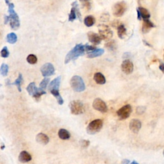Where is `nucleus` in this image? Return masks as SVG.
I'll return each instance as SVG.
<instances>
[{
    "instance_id": "44",
    "label": "nucleus",
    "mask_w": 164,
    "mask_h": 164,
    "mask_svg": "<svg viewBox=\"0 0 164 164\" xmlns=\"http://www.w3.org/2000/svg\"><path fill=\"white\" fill-rule=\"evenodd\" d=\"M130 164H139V163H137L136 161H135V160H134V161H133Z\"/></svg>"
},
{
    "instance_id": "28",
    "label": "nucleus",
    "mask_w": 164,
    "mask_h": 164,
    "mask_svg": "<svg viewBox=\"0 0 164 164\" xmlns=\"http://www.w3.org/2000/svg\"><path fill=\"white\" fill-rule=\"evenodd\" d=\"M105 47L110 51H115L117 49L116 43H115L114 40L108 41V42L105 44Z\"/></svg>"
},
{
    "instance_id": "8",
    "label": "nucleus",
    "mask_w": 164,
    "mask_h": 164,
    "mask_svg": "<svg viewBox=\"0 0 164 164\" xmlns=\"http://www.w3.org/2000/svg\"><path fill=\"white\" fill-rule=\"evenodd\" d=\"M99 35L103 40H109L113 36V32L111 29L105 24H101L98 27Z\"/></svg>"
},
{
    "instance_id": "13",
    "label": "nucleus",
    "mask_w": 164,
    "mask_h": 164,
    "mask_svg": "<svg viewBox=\"0 0 164 164\" xmlns=\"http://www.w3.org/2000/svg\"><path fill=\"white\" fill-rule=\"evenodd\" d=\"M142 123L138 119H132L129 122V129L133 133H137L140 131Z\"/></svg>"
},
{
    "instance_id": "11",
    "label": "nucleus",
    "mask_w": 164,
    "mask_h": 164,
    "mask_svg": "<svg viewBox=\"0 0 164 164\" xmlns=\"http://www.w3.org/2000/svg\"><path fill=\"white\" fill-rule=\"evenodd\" d=\"M41 73L44 77H47L53 75L55 74V68L53 64L51 63H46L44 64L40 69Z\"/></svg>"
},
{
    "instance_id": "33",
    "label": "nucleus",
    "mask_w": 164,
    "mask_h": 164,
    "mask_svg": "<svg viewBox=\"0 0 164 164\" xmlns=\"http://www.w3.org/2000/svg\"><path fill=\"white\" fill-rule=\"evenodd\" d=\"M76 18H77V15L76 13V11L74 10V9L72 7L71 10H70V12L69 15V21L73 22V21L75 20Z\"/></svg>"
},
{
    "instance_id": "16",
    "label": "nucleus",
    "mask_w": 164,
    "mask_h": 164,
    "mask_svg": "<svg viewBox=\"0 0 164 164\" xmlns=\"http://www.w3.org/2000/svg\"><path fill=\"white\" fill-rule=\"evenodd\" d=\"M32 157L31 155L26 151H23L19 155V160L22 163H27L31 161Z\"/></svg>"
},
{
    "instance_id": "42",
    "label": "nucleus",
    "mask_w": 164,
    "mask_h": 164,
    "mask_svg": "<svg viewBox=\"0 0 164 164\" xmlns=\"http://www.w3.org/2000/svg\"><path fill=\"white\" fill-rule=\"evenodd\" d=\"M130 54L129 53H125L124 55H123V58H128V57H129V56H130Z\"/></svg>"
},
{
    "instance_id": "26",
    "label": "nucleus",
    "mask_w": 164,
    "mask_h": 164,
    "mask_svg": "<svg viewBox=\"0 0 164 164\" xmlns=\"http://www.w3.org/2000/svg\"><path fill=\"white\" fill-rule=\"evenodd\" d=\"M23 75H22V74H19V76L18 78L16 79V80L14 81V83H12V85H16L17 89L19 92H21V85L23 83Z\"/></svg>"
},
{
    "instance_id": "3",
    "label": "nucleus",
    "mask_w": 164,
    "mask_h": 164,
    "mask_svg": "<svg viewBox=\"0 0 164 164\" xmlns=\"http://www.w3.org/2000/svg\"><path fill=\"white\" fill-rule=\"evenodd\" d=\"M70 84L73 90L77 92H83L85 90V85L82 78L80 76H74L70 81Z\"/></svg>"
},
{
    "instance_id": "43",
    "label": "nucleus",
    "mask_w": 164,
    "mask_h": 164,
    "mask_svg": "<svg viewBox=\"0 0 164 164\" xmlns=\"http://www.w3.org/2000/svg\"><path fill=\"white\" fill-rule=\"evenodd\" d=\"M5 145L3 144H2V145H1V150H4V148H5Z\"/></svg>"
},
{
    "instance_id": "5",
    "label": "nucleus",
    "mask_w": 164,
    "mask_h": 164,
    "mask_svg": "<svg viewBox=\"0 0 164 164\" xmlns=\"http://www.w3.org/2000/svg\"><path fill=\"white\" fill-rule=\"evenodd\" d=\"M103 123L101 119H96L89 123L87 127V132L89 135H94L103 128Z\"/></svg>"
},
{
    "instance_id": "10",
    "label": "nucleus",
    "mask_w": 164,
    "mask_h": 164,
    "mask_svg": "<svg viewBox=\"0 0 164 164\" xmlns=\"http://www.w3.org/2000/svg\"><path fill=\"white\" fill-rule=\"evenodd\" d=\"M92 106L96 110L99 111L100 112L105 113L108 110V107L106 103L100 98L95 99L94 102H93Z\"/></svg>"
},
{
    "instance_id": "7",
    "label": "nucleus",
    "mask_w": 164,
    "mask_h": 164,
    "mask_svg": "<svg viewBox=\"0 0 164 164\" xmlns=\"http://www.w3.org/2000/svg\"><path fill=\"white\" fill-rule=\"evenodd\" d=\"M127 10V4L125 1H119L113 6V14L116 17H121Z\"/></svg>"
},
{
    "instance_id": "6",
    "label": "nucleus",
    "mask_w": 164,
    "mask_h": 164,
    "mask_svg": "<svg viewBox=\"0 0 164 164\" xmlns=\"http://www.w3.org/2000/svg\"><path fill=\"white\" fill-rule=\"evenodd\" d=\"M70 112L74 115H80L83 114L85 107L83 103L79 100H74L69 103Z\"/></svg>"
},
{
    "instance_id": "36",
    "label": "nucleus",
    "mask_w": 164,
    "mask_h": 164,
    "mask_svg": "<svg viewBox=\"0 0 164 164\" xmlns=\"http://www.w3.org/2000/svg\"><path fill=\"white\" fill-rule=\"evenodd\" d=\"M82 4H83V6L84 7H85L88 10H90L91 9V2L88 1H80Z\"/></svg>"
},
{
    "instance_id": "40",
    "label": "nucleus",
    "mask_w": 164,
    "mask_h": 164,
    "mask_svg": "<svg viewBox=\"0 0 164 164\" xmlns=\"http://www.w3.org/2000/svg\"><path fill=\"white\" fill-rule=\"evenodd\" d=\"M10 21L9 16H5V24H7Z\"/></svg>"
},
{
    "instance_id": "19",
    "label": "nucleus",
    "mask_w": 164,
    "mask_h": 164,
    "mask_svg": "<svg viewBox=\"0 0 164 164\" xmlns=\"http://www.w3.org/2000/svg\"><path fill=\"white\" fill-rule=\"evenodd\" d=\"M105 51L103 49H101V48H98V49H96L93 50L92 51L88 52L87 53V57L89 58H94L96 57H98L99 56L102 55Z\"/></svg>"
},
{
    "instance_id": "20",
    "label": "nucleus",
    "mask_w": 164,
    "mask_h": 164,
    "mask_svg": "<svg viewBox=\"0 0 164 164\" xmlns=\"http://www.w3.org/2000/svg\"><path fill=\"white\" fill-rule=\"evenodd\" d=\"M94 80L98 84L103 85L106 83L105 77L101 73H96L94 75Z\"/></svg>"
},
{
    "instance_id": "46",
    "label": "nucleus",
    "mask_w": 164,
    "mask_h": 164,
    "mask_svg": "<svg viewBox=\"0 0 164 164\" xmlns=\"http://www.w3.org/2000/svg\"><path fill=\"white\" fill-rule=\"evenodd\" d=\"M163 58H164V54H163Z\"/></svg>"
},
{
    "instance_id": "27",
    "label": "nucleus",
    "mask_w": 164,
    "mask_h": 164,
    "mask_svg": "<svg viewBox=\"0 0 164 164\" xmlns=\"http://www.w3.org/2000/svg\"><path fill=\"white\" fill-rule=\"evenodd\" d=\"M50 92L55 97L59 105H63V103H64V99H63L61 95L60 94L59 91H51Z\"/></svg>"
},
{
    "instance_id": "12",
    "label": "nucleus",
    "mask_w": 164,
    "mask_h": 164,
    "mask_svg": "<svg viewBox=\"0 0 164 164\" xmlns=\"http://www.w3.org/2000/svg\"><path fill=\"white\" fill-rule=\"evenodd\" d=\"M121 69L122 72L126 74L132 73L133 70V64L132 62L130 61L129 60H125L121 64Z\"/></svg>"
},
{
    "instance_id": "34",
    "label": "nucleus",
    "mask_w": 164,
    "mask_h": 164,
    "mask_svg": "<svg viewBox=\"0 0 164 164\" xmlns=\"http://www.w3.org/2000/svg\"><path fill=\"white\" fill-rule=\"evenodd\" d=\"M9 51L6 46H5L3 48L1 51V56L3 58H7L9 56Z\"/></svg>"
},
{
    "instance_id": "30",
    "label": "nucleus",
    "mask_w": 164,
    "mask_h": 164,
    "mask_svg": "<svg viewBox=\"0 0 164 164\" xmlns=\"http://www.w3.org/2000/svg\"><path fill=\"white\" fill-rule=\"evenodd\" d=\"M72 7H73V8H74V10H75V11H76V15H77V17L79 19L80 21H81V15L80 11L79 5H78L77 1H74L72 3Z\"/></svg>"
},
{
    "instance_id": "17",
    "label": "nucleus",
    "mask_w": 164,
    "mask_h": 164,
    "mask_svg": "<svg viewBox=\"0 0 164 164\" xmlns=\"http://www.w3.org/2000/svg\"><path fill=\"white\" fill-rule=\"evenodd\" d=\"M36 141L40 144L46 145L49 143L50 139H49V137H47V135H46V134L42 133H40L36 136Z\"/></svg>"
},
{
    "instance_id": "15",
    "label": "nucleus",
    "mask_w": 164,
    "mask_h": 164,
    "mask_svg": "<svg viewBox=\"0 0 164 164\" xmlns=\"http://www.w3.org/2000/svg\"><path fill=\"white\" fill-rule=\"evenodd\" d=\"M60 82H61V76H59L55 78L53 80H52L51 82H50L49 87H48V90H49L50 92L53 91H59Z\"/></svg>"
},
{
    "instance_id": "37",
    "label": "nucleus",
    "mask_w": 164,
    "mask_h": 164,
    "mask_svg": "<svg viewBox=\"0 0 164 164\" xmlns=\"http://www.w3.org/2000/svg\"><path fill=\"white\" fill-rule=\"evenodd\" d=\"M85 46V51H88V52H90V51H92L93 50H94L96 49V47L95 46H90V45H88V44H85V45H84Z\"/></svg>"
},
{
    "instance_id": "4",
    "label": "nucleus",
    "mask_w": 164,
    "mask_h": 164,
    "mask_svg": "<svg viewBox=\"0 0 164 164\" xmlns=\"http://www.w3.org/2000/svg\"><path fill=\"white\" fill-rule=\"evenodd\" d=\"M27 91L29 95L33 97L36 101H39L40 97L43 94H46V92L43 89L40 88H37L34 82H32L29 83L27 88Z\"/></svg>"
},
{
    "instance_id": "41",
    "label": "nucleus",
    "mask_w": 164,
    "mask_h": 164,
    "mask_svg": "<svg viewBox=\"0 0 164 164\" xmlns=\"http://www.w3.org/2000/svg\"><path fill=\"white\" fill-rule=\"evenodd\" d=\"M130 161L128 159H124L122 161V164H129Z\"/></svg>"
},
{
    "instance_id": "32",
    "label": "nucleus",
    "mask_w": 164,
    "mask_h": 164,
    "mask_svg": "<svg viewBox=\"0 0 164 164\" xmlns=\"http://www.w3.org/2000/svg\"><path fill=\"white\" fill-rule=\"evenodd\" d=\"M50 79L49 78H45L44 79H43L42 80V81L40 82V83L39 85V87L40 88H42V89H45L46 88L47 86V85L49 84L50 83Z\"/></svg>"
},
{
    "instance_id": "18",
    "label": "nucleus",
    "mask_w": 164,
    "mask_h": 164,
    "mask_svg": "<svg viewBox=\"0 0 164 164\" xmlns=\"http://www.w3.org/2000/svg\"><path fill=\"white\" fill-rule=\"evenodd\" d=\"M155 27V25L152 23L151 21H150L149 19L144 20L142 28V31L144 33H146L150 32V30L151 28Z\"/></svg>"
},
{
    "instance_id": "29",
    "label": "nucleus",
    "mask_w": 164,
    "mask_h": 164,
    "mask_svg": "<svg viewBox=\"0 0 164 164\" xmlns=\"http://www.w3.org/2000/svg\"><path fill=\"white\" fill-rule=\"evenodd\" d=\"M9 65L6 64H2L0 68V73L3 76H6L9 73Z\"/></svg>"
},
{
    "instance_id": "23",
    "label": "nucleus",
    "mask_w": 164,
    "mask_h": 164,
    "mask_svg": "<svg viewBox=\"0 0 164 164\" xmlns=\"http://www.w3.org/2000/svg\"><path fill=\"white\" fill-rule=\"evenodd\" d=\"M117 35L120 39H122L124 38L126 35V28L124 24H120L117 28Z\"/></svg>"
},
{
    "instance_id": "24",
    "label": "nucleus",
    "mask_w": 164,
    "mask_h": 164,
    "mask_svg": "<svg viewBox=\"0 0 164 164\" xmlns=\"http://www.w3.org/2000/svg\"><path fill=\"white\" fill-rule=\"evenodd\" d=\"M96 19L92 16H87L84 19V24L87 27H91L95 24Z\"/></svg>"
},
{
    "instance_id": "38",
    "label": "nucleus",
    "mask_w": 164,
    "mask_h": 164,
    "mask_svg": "<svg viewBox=\"0 0 164 164\" xmlns=\"http://www.w3.org/2000/svg\"><path fill=\"white\" fill-rule=\"evenodd\" d=\"M145 110H146V108L144 106H139L137 108V114H142Z\"/></svg>"
},
{
    "instance_id": "14",
    "label": "nucleus",
    "mask_w": 164,
    "mask_h": 164,
    "mask_svg": "<svg viewBox=\"0 0 164 164\" xmlns=\"http://www.w3.org/2000/svg\"><path fill=\"white\" fill-rule=\"evenodd\" d=\"M87 35L88 40L90 41L91 43L95 44V45H98V44H99L101 42V37H100L99 35L97 34V33L94 32H88Z\"/></svg>"
},
{
    "instance_id": "2",
    "label": "nucleus",
    "mask_w": 164,
    "mask_h": 164,
    "mask_svg": "<svg viewBox=\"0 0 164 164\" xmlns=\"http://www.w3.org/2000/svg\"><path fill=\"white\" fill-rule=\"evenodd\" d=\"M85 46L82 44H77L67 54L65 58V64H68L70 61L78 58L80 56L83 55L85 53Z\"/></svg>"
},
{
    "instance_id": "31",
    "label": "nucleus",
    "mask_w": 164,
    "mask_h": 164,
    "mask_svg": "<svg viewBox=\"0 0 164 164\" xmlns=\"http://www.w3.org/2000/svg\"><path fill=\"white\" fill-rule=\"evenodd\" d=\"M27 62L30 64H35L37 62V58L35 55H29L27 58Z\"/></svg>"
},
{
    "instance_id": "9",
    "label": "nucleus",
    "mask_w": 164,
    "mask_h": 164,
    "mask_svg": "<svg viewBox=\"0 0 164 164\" xmlns=\"http://www.w3.org/2000/svg\"><path fill=\"white\" fill-rule=\"evenodd\" d=\"M132 111V109L131 105H126L121 107V109L117 111V115L121 120H124V119H126L129 117Z\"/></svg>"
},
{
    "instance_id": "22",
    "label": "nucleus",
    "mask_w": 164,
    "mask_h": 164,
    "mask_svg": "<svg viewBox=\"0 0 164 164\" xmlns=\"http://www.w3.org/2000/svg\"><path fill=\"white\" fill-rule=\"evenodd\" d=\"M58 137L62 140H68L70 137V134L67 129H60L58 131Z\"/></svg>"
},
{
    "instance_id": "39",
    "label": "nucleus",
    "mask_w": 164,
    "mask_h": 164,
    "mask_svg": "<svg viewBox=\"0 0 164 164\" xmlns=\"http://www.w3.org/2000/svg\"><path fill=\"white\" fill-rule=\"evenodd\" d=\"M159 69L161 71L164 73V63L163 62H160V66H159Z\"/></svg>"
},
{
    "instance_id": "1",
    "label": "nucleus",
    "mask_w": 164,
    "mask_h": 164,
    "mask_svg": "<svg viewBox=\"0 0 164 164\" xmlns=\"http://www.w3.org/2000/svg\"><path fill=\"white\" fill-rule=\"evenodd\" d=\"M5 3L8 5L9 6V19H10V25L12 29L16 30L20 27L19 18L17 14L14 10V5L12 3H10L8 0H6Z\"/></svg>"
},
{
    "instance_id": "35",
    "label": "nucleus",
    "mask_w": 164,
    "mask_h": 164,
    "mask_svg": "<svg viewBox=\"0 0 164 164\" xmlns=\"http://www.w3.org/2000/svg\"><path fill=\"white\" fill-rule=\"evenodd\" d=\"M80 145L82 147L87 148L90 145V141L88 140H81L80 141Z\"/></svg>"
},
{
    "instance_id": "21",
    "label": "nucleus",
    "mask_w": 164,
    "mask_h": 164,
    "mask_svg": "<svg viewBox=\"0 0 164 164\" xmlns=\"http://www.w3.org/2000/svg\"><path fill=\"white\" fill-rule=\"evenodd\" d=\"M137 11H139V12L140 14L141 17L144 19V20L146 19H149V18L151 17V14L150 13V12L145 8H143V7L139 6V8H137Z\"/></svg>"
},
{
    "instance_id": "25",
    "label": "nucleus",
    "mask_w": 164,
    "mask_h": 164,
    "mask_svg": "<svg viewBox=\"0 0 164 164\" xmlns=\"http://www.w3.org/2000/svg\"><path fill=\"white\" fill-rule=\"evenodd\" d=\"M6 40L7 41V42H9L10 44H15L17 40V37L16 33H10L6 35Z\"/></svg>"
},
{
    "instance_id": "45",
    "label": "nucleus",
    "mask_w": 164,
    "mask_h": 164,
    "mask_svg": "<svg viewBox=\"0 0 164 164\" xmlns=\"http://www.w3.org/2000/svg\"><path fill=\"white\" fill-rule=\"evenodd\" d=\"M163 156H164V151H163Z\"/></svg>"
}]
</instances>
